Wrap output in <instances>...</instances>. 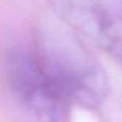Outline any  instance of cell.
I'll return each instance as SVG.
<instances>
[{
    "mask_svg": "<svg viewBox=\"0 0 122 122\" xmlns=\"http://www.w3.org/2000/svg\"><path fill=\"white\" fill-rule=\"evenodd\" d=\"M32 52L46 78L69 105L96 108L106 98L109 86L103 68L68 32L42 29Z\"/></svg>",
    "mask_w": 122,
    "mask_h": 122,
    "instance_id": "obj_1",
    "label": "cell"
},
{
    "mask_svg": "<svg viewBox=\"0 0 122 122\" xmlns=\"http://www.w3.org/2000/svg\"><path fill=\"white\" fill-rule=\"evenodd\" d=\"M5 79L27 122H66L69 103L46 78L32 49H16L6 56Z\"/></svg>",
    "mask_w": 122,
    "mask_h": 122,
    "instance_id": "obj_2",
    "label": "cell"
},
{
    "mask_svg": "<svg viewBox=\"0 0 122 122\" xmlns=\"http://www.w3.org/2000/svg\"><path fill=\"white\" fill-rule=\"evenodd\" d=\"M75 32L122 62V0H49Z\"/></svg>",
    "mask_w": 122,
    "mask_h": 122,
    "instance_id": "obj_3",
    "label": "cell"
}]
</instances>
